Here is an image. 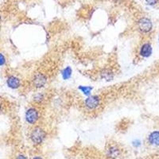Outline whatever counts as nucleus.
I'll return each mask as SVG.
<instances>
[{
	"mask_svg": "<svg viewBox=\"0 0 159 159\" xmlns=\"http://www.w3.org/2000/svg\"><path fill=\"white\" fill-rule=\"evenodd\" d=\"M16 159H27V158H26V157L24 156V155H19Z\"/></svg>",
	"mask_w": 159,
	"mask_h": 159,
	"instance_id": "nucleus-16",
	"label": "nucleus"
},
{
	"mask_svg": "<svg viewBox=\"0 0 159 159\" xmlns=\"http://www.w3.org/2000/svg\"><path fill=\"white\" fill-rule=\"evenodd\" d=\"M45 136H46V134H45V131L41 127H35L31 132L30 139L34 144H40L43 142Z\"/></svg>",
	"mask_w": 159,
	"mask_h": 159,
	"instance_id": "nucleus-1",
	"label": "nucleus"
},
{
	"mask_svg": "<svg viewBox=\"0 0 159 159\" xmlns=\"http://www.w3.org/2000/svg\"><path fill=\"white\" fill-rule=\"evenodd\" d=\"M62 77L64 78V80H68L69 79L71 75H72V69L70 67L65 68V69L62 71Z\"/></svg>",
	"mask_w": 159,
	"mask_h": 159,
	"instance_id": "nucleus-11",
	"label": "nucleus"
},
{
	"mask_svg": "<svg viewBox=\"0 0 159 159\" xmlns=\"http://www.w3.org/2000/svg\"><path fill=\"white\" fill-rule=\"evenodd\" d=\"M7 86L12 89H16L18 88H19L20 85H21V81L20 80L16 77L11 76V77H8L7 80Z\"/></svg>",
	"mask_w": 159,
	"mask_h": 159,
	"instance_id": "nucleus-6",
	"label": "nucleus"
},
{
	"mask_svg": "<svg viewBox=\"0 0 159 159\" xmlns=\"http://www.w3.org/2000/svg\"><path fill=\"white\" fill-rule=\"evenodd\" d=\"M158 41H159V37H158Z\"/></svg>",
	"mask_w": 159,
	"mask_h": 159,
	"instance_id": "nucleus-20",
	"label": "nucleus"
},
{
	"mask_svg": "<svg viewBox=\"0 0 159 159\" xmlns=\"http://www.w3.org/2000/svg\"><path fill=\"white\" fill-rule=\"evenodd\" d=\"M146 2H147V3L148 5L153 6L156 4L157 2H158V0H146Z\"/></svg>",
	"mask_w": 159,
	"mask_h": 159,
	"instance_id": "nucleus-14",
	"label": "nucleus"
},
{
	"mask_svg": "<svg viewBox=\"0 0 159 159\" xmlns=\"http://www.w3.org/2000/svg\"><path fill=\"white\" fill-rule=\"evenodd\" d=\"M107 155L111 158H115L119 155V150L116 147H112L108 150Z\"/></svg>",
	"mask_w": 159,
	"mask_h": 159,
	"instance_id": "nucleus-10",
	"label": "nucleus"
},
{
	"mask_svg": "<svg viewBox=\"0 0 159 159\" xmlns=\"http://www.w3.org/2000/svg\"><path fill=\"white\" fill-rule=\"evenodd\" d=\"M149 142L153 146H159V131L152 132L148 138Z\"/></svg>",
	"mask_w": 159,
	"mask_h": 159,
	"instance_id": "nucleus-9",
	"label": "nucleus"
},
{
	"mask_svg": "<svg viewBox=\"0 0 159 159\" xmlns=\"http://www.w3.org/2000/svg\"><path fill=\"white\" fill-rule=\"evenodd\" d=\"M100 76H101V78L107 81H110L112 80L113 78H114V73H113V71L110 69H103L100 72Z\"/></svg>",
	"mask_w": 159,
	"mask_h": 159,
	"instance_id": "nucleus-8",
	"label": "nucleus"
},
{
	"mask_svg": "<svg viewBox=\"0 0 159 159\" xmlns=\"http://www.w3.org/2000/svg\"><path fill=\"white\" fill-rule=\"evenodd\" d=\"M6 63V58L2 53H0V66H3L5 65Z\"/></svg>",
	"mask_w": 159,
	"mask_h": 159,
	"instance_id": "nucleus-13",
	"label": "nucleus"
},
{
	"mask_svg": "<svg viewBox=\"0 0 159 159\" xmlns=\"http://www.w3.org/2000/svg\"><path fill=\"white\" fill-rule=\"evenodd\" d=\"M79 89L81 90L84 94L89 96L91 94V91L92 90V88L89 87V86H80Z\"/></svg>",
	"mask_w": 159,
	"mask_h": 159,
	"instance_id": "nucleus-12",
	"label": "nucleus"
},
{
	"mask_svg": "<svg viewBox=\"0 0 159 159\" xmlns=\"http://www.w3.org/2000/svg\"><path fill=\"white\" fill-rule=\"evenodd\" d=\"M38 118H39V114L35 108H30L26 113V119L30 124H34L37 121Z\"/></svg>",
	"mask_w": 159,
	"mask_h": 159,
	"instance_id": "nucleus-2",
	"label": "nucleus"
},
{
	"mask_svg": "<svg viewBox=\"0 0 159 159\" xmlns=\"http://www.w3.org/2000/svg\"><path fill=\"white\" fill-rule=\"evenodd\" d=\"M133 145H134V147H139L140 145H141V142H140L139 140H135V141H134V142H133Z\"/></svg>",
	"mask_w": 159,
	"mask_h": 159,
	"instance_id": "nucleus-15",
	"label": "nucleus"
},
{
	"mask_svg": "<svg viewBox=\"0 0 159 159\" xmlns=\"http://www.w3.org/2000/svg\"><path fill=\"white\" fill-rule=\"evenodd\" d=\"M140 55L143 57H149L152 54V46L150 43H145L140 49Z\"/></svg>",
	"mask_w": 159,
	"mask_h": 159,
	"instance_id": "nucleus-7",
	"label": "nucleus"
},
{
	"mask_svg": "<svg viewBox=\"0 0 159 159\" xmlns=\"http://www.w3.org/2000/svg\"><path fill=\"white\" fill-rule=\"evenodd\" d=\"M0 111H1V104H0Z\"/></svg>",
	"mask_w": 159,
	"mask_h": 159,
	"instance_id": "nucleus-18",
	"label": "nucleus"
},
{
	"mask_svg": "<svg viewBox=\"0 0 159 159\" xmlns=\"http://www.w3.org/2000/svg\"><path fill=\"white\" fill-rule=\"evenodd\" d=\"M99 104V97L97 96H93L88 97L85 100V105L88 107L89 109H94L97 107Z\"/></svg>",
	"mask_w": 159,
	"mask_h": 159,
	"instance_id": "nucleus-5",
	"label": "nucleus"
},
{
	"mask_svg": "<svg viewBox=\"0 0 159 159\" xmlns=\"http://www.w3.org/2000/svg\"><path fill=\"white\" fill-rule=\"evenodd\" d=\"M46 82H47V78H46L45 75L41 73V72L35 75L34 77V80H33L34 85L37 88H41L44 87Z\"/></svg>",
	"mask_w": 159,
	"mask_h": 159,
	"instance_id": "nucleus-4",
	"label": "nucleus"
},
{
	"mask_svg": "<svg viewBox=\"0 0 159 159\" xmlns=\"http://www.w3.org/2000/svg\"><path fill=\"white\" fill-rule=\"evenodd\" d=\"M0 21H1V16H0Z\"/></svg>",
	"mask_w": 159,
	"mask_h": 159,
	"instance_id": "nucleus-19",
	"label": "nucleus"
},
{
	"mask_svg": "<svg viewBox=\"0 0 159 159\" xmlns=\"http://www.w3.org/2000/svg\"><path fill=\"white\" fill-rule=\"evenodd\" d=\"M34 159H42V158H40V157H35Z\"/></svg>",
	"mask_w": 159,
	"mask_h": 159,
	"instance_id": "nucleus-17",
	"label": "nucleus"
},
{
	"mask_svg": "<svg viewBox=\"0 0 159 159\" xmlns=\"http://www.w3.org/2000/svg\"><path fill=\"white\" fill-rule=\"evenodd\" d=\"M138 25H139V30L143 33L150 32L152 30V26H153L151 21L146 18H143L139 20Z\"/></svg>",
	"mask_w": 159,
	"mask_h": 159,
	"instance_id": "nucleus-3",
	"label": "nucleus"
}]
</instances>
